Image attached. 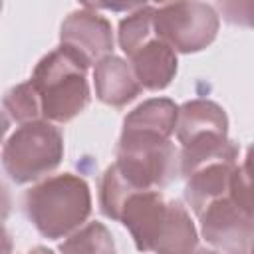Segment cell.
Instances as JSON below:
<instances>
[{
  "label": "cell",
  "instance_id": "6da1fadb",
  "mask_svg": "<svg viewBox=\"0 0 254 254\" xmlns=\"http://www.w3.org/2000/svg\"><path fill=\"white\" fill-rule=\"evenodd\" d=\"M141 252L192 254L198 232L189 210L179 200H169L161 190L131 192L117 214Z\"/></svg>",
  "mask_w": 254,
  "mask_h": 254
},
{
  "label": "cell",
  "instance_id": "7a4b0ae2",
  "mask_svg": "<svg viewBox=\"0 0 254 254\" xmlns=\"http://www.w3.org/2000/svg\"><path fill=\"white\" fill-rule=\"evenodd\" d=\"M24 206L42 236L60 240L81 228L89 218L91 190L81 177L62 173L38 181L26 192Z\"/></svg>",
  "mask_w": 254,
  "mask_h": 254
},
{
  "label": "cell",
  "instance_id": "3957f363",
  "mask_svg": "<svg viewBox=\"0 0 254 254\" xmlns=\"http://www.w3.org/2000/svg\"><path fill=\"white\" fill-rule=\"evenodd\" d=\"M36 91L42 119L67 123L89 105V83L81 67L65 50L56 48L46 54L28 79Z\"/></svg>",
  "mask_w": 254,
  "mask_h": 254
},
{
  "label": "cell",
  "instance_id": "277c9868",
  "mask_svg": "<svg viewBox=\"0 0 254 254\" xmlns=\"http://www.w3.org/2000/svg\"><path fill=\"white\" fill-rule=\"evenodd\" d=\"M113 167L131 189L159 190L177 179L179 151L171 139L139 131H121Z\"/></svg>",
  "mask_w": 254,
  "mask_h": 254
},
{
  "label": "cell",
  "instance_id": "5b68a950",
  "mask_svg": "<svg viewBox=\"0 0 254 254\" xmlns=\"http://www.w3.org/2000/svg\"><path fill=\"white\" fill-rule=\"evenodd\" d=\"M62 159L64 135L44 119L20 125L2 149V167L18 185L42 181L60 167Z\"/></svg>",
  "mask_w": 254,
  "mask_h": 254
},
{
  "label": "cell",
  "instance_id": "8992f818",
  "mask_svg": "<svg viewBox=\"0 0 254 254\" xmlns=\"http://www.w3.org/2000/svg\"><path fill=\"white\" fill-rule=\"evenodd\" d=\"M220 18L204 2H171L155 6L153 30L175 54H196L208 48L218 34Z\"/></svg>",
  "mask_w": 254,
  "mask_h": 254
},
{
  "label": "cell",
  "instance_id": "52a82bcc",
  "mask_svg": "<svg viewBox=\"0 0 254 254\" xmlns=\"http://www.w3.org/2000/svg\"><path fill=\"white\" fill-rule=\"evenodd\" d=\"M60 48L65 50L81 67L95 65L113 52L111 22L91 4L67 14L60 28Z\"/></svg>",
  "mask_w": 254,
  "mask_h": 254
},
{
  "label": "cell",
  "instance_id": "ba28073f",
  "mask_svg": "<svg viewBox=\"0 0 254 254\" xmlns=\"http://www.w3.org/2000/svg\"><path fill=\"white\" fill-rule=\"evenodd\" d=\"M200 234L218 254H250L252 208L240 206L230 194L210 202L200 214Z\"/></svg>",
  "mask_w": 254,
  "mask_h": 254
},
{
  "label": "cell",
  "instance_id": "9c48e42d",
  "mask_svg": "<svg viewBox=\"0 0 254 254\" xmlns=\"http://www.w3.org/2000/svg\"><path fill=\"white\" fill-rule=\"evenodd\" d=\"M238 165V157L216 159L190 171L185 179V198L198 216L210 202L222 198L230 190V177Z\"/></svg>",
  "mask_w": 254,
  "mask_h": 254
},
{
  "label": "cell",
  "instance_id": "30bf717a",
  "mask_svg": "<svg viewBox=\"0 0 254 254\" xmlns=\"http://www.w3.org/2000/svg\"><path fill=\"white\" fill-rule=\"evenodd\" d=\"M177 139L181 147L208 137H228V117L224 109L210 99H190L179 107Z\"/></svg>",
  "mask_w": 254,
  "mask_h": 254
},
{
  "label": "cell",
  "instance_id": "8fae6325",
  "mask_svg": "<svg viewBox=\"0 0 254 254\" xmlns=\"http://www.w3.org/2000/svg\"><path fill=\"white\" fill-rule=\"evenodd\" d=\"M93 85L97 99L109 107H125L141 93L129 62L113 54L93 65Z\"/></svg>",
  "mask_w": 254,
  "mask_h": 254
},
{
  "label": "cell",
  "instance_id": "7c38bea8",
  "mask_svg": "<svg viewBox=\"0 0 254 254\" xmlns=\"http://www.w3.org/2000/svg\"><path fill=\"white\" fill-rule=\"evenodd\" d=\"M129 65L141 85V89L161 91L177 75V54L157 36L129 56Z\"/></svg>",
  "mask_w": 254,
  "mask_h": 254
},
{
  "label": "cell",
  "instance_id": "4fadbf2b",
  "mask_svg": "<svg viewBox=\"0 0 254 254\" xmlns=\"http://www.w3.org/2000/svg\"><path fill=\"white\" fill-rule=\"evenodd\" d=\"M177 115L179 105H175V101L167 97H153L139 103L131 113H127L121 131H139L171 139L177 127Z\"/></svg>",
  "mask_w": 254,
  "mask_h": 254
},
{
  "label": "cell",
  "instance_id": "5bb4252c",
  "mask_svg": "<svg viewBox=\"0 0 254 254\" xmlns=\"http://www.w3.org/2000/svg\"><path fill=\"white\" fill-rule=\"evenodd\" d=\"M60 254H115V242L103 222H87L71 232L62 244Z\"/></svg>",
  "mask_w": 254,
  "mask_h": 254
},
{
  "label": "cell",
  "instance_id": "9a60e30c",
  "mask_svg": "<svg viewBox=\"0 0 254 254\" xmlns=\"http://www.w3.org/2000/svg\"><path fill=\"white\" fill-rule=\"evenodd\" d=\"M153 12H155L153 4H139L135 10L127 14V18L119 22L117 40H119L121 50L127 54V58L135 54L141 46H145L149 40L155 38Z\"/></svg>",
  "mask_w": 254,
  "mask_h": 254
},
{
  "label": "cell",
  "instance_id": "2e32d148",
  "mask_svg": "<svg viewBox=\"0 0 254 254\" xmlns=\"http://www.w3.org/2000/svg\"><path fill=\"white\" fill-rule=\"evenodd\" d=\"M4 109L8 111L10 119L18 121L20 125L24 123H32V121H40L42 119V111H40V103L36 97L34 87L30 85V81L18 83L14 87H10L4 93L2 99Z\"/></svg>",
  "mask_w": 254,
  "mask_h": 254
},
{
  "label": "cell",
  "instance_id": "e0dca14e",
  "mask_svg": "<svg viewBox=\"0 0 254 254\" xmlns=\"http://www.w3.org/2000/svg\"><path fill=\"white\" fill-rule=\"evenodd\" d=\"M10 208H12V196H10V190H8V187L0 181V220H2V222L8 218Z\"/></svg>",
  "mask_w": 254,
  "mask_h": 254
},
{
  "label": "cell",
  "instance_id": "ac0fdd59",
  "mask_svg": "<svg viewBox=\"0 0 254 254\" xmlns=\"http://www.w3.org/2000/svg\"><path fill=\"white\" fill-rule=\"evenodd\" d=\"M12 248H14L12 236H10V232L6 230V226L0 220V254H12Z\"/></svg>",
  "mask_w": 254,
  "mask_h": 254
},
{
  "label": "cell",
  "instance_id": "d6986e66",
  "mask_svg": "<svg viewBox=\"0 0 254 254\" xmlns=\"http://www.w3.org/2000/svg\"><path fill=\"white\" fill-rule=\"evenodd\" d=\"M8 129H10V119H8V115L4 111H0V143L4 141Z\"/></svg>",
  "mask_w": 254,
  "mask_h": 254
},
{
  "label": "cell",
  "instance_id": "ffe728a7",
  "mask_svg": "<svg viewBox=\"0 0 254 254\" xmlns=\"http://www.w3.org/2000/svg\"><path fill=\"white\" fill-rule=\"evenodd\" d=\"M26 254H54L50 248H46V246H36V248H32V250H28Z\"/></svg>",
  "mask_w": 254,
  "mask_h": 254
},
{
  "label": "cell",
  "instance_id": "44dd1931",
  "mask_svg": "<svg viewBox=\"0 0 254 254\" xmlns=\"http://www.w3.org/2000/svg\"><path fill=\"white\" fill-rule=\"evenodd\" d=\"M192 254H218L216 250H206V248H200V250H194Z\"/></svg>",
  "mask_w": 254,
  "mask_h": 254
},
{
  "label": "cell",
  "instance_id": "7402d4cb",
  "mask_svg": "<svg viewBox=\"0 0 254 254\" xmlns=\"http://www.w3.org/2000/svg\"><path fill=\"white\" fill-rule=\"evenodd\" d=\"M0 10H2V4H0Z\"/></svg>",
  "mask_w": 254,
  "mask_h": 254
}]
</instances>
